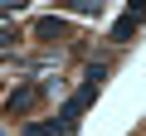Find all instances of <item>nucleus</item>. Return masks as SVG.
I'll return each instance as SVG.
<instances>
[{
    "instance_id": "nucleus-2",
    "label": "nucleus",
    "mask_w": 146,
    "mask_h": 136,
    "mask_svg": "<svg viewBox=\"0 0 146 136\" xmlns=\"http://www.w3.org/2000/svg\"><path fill=\"white\" fill-rule=\"evenodd\" d=\"M98 5H102V0H73V10H83V15H88V10L98 15Z\"/></svg>"
},
{
    "instance_id": "nucleus-1",
    "label": "nucleus",
    "mask_w": 146,
    "mask_h": 136,
    "mask_svg": "<svg viewBox=\"0 0 146 136\" xmlns=\"http://www.w3.org/2000/svg\"><path fill=\"white\" fill-rule=\"evenodd\" d=\"M131 29H136V10H131V15H127V20H117V29H112V39H127V34H131Z\"/></svg>"
},
{
    "instance_id": "nucleus-3",
    "label": "nucleus",
    "mask_w": 146,
    "mask_h": 136,
    "mask_svg": "<svg viewBox=\"0 0 146 136\" xmlns=\"http://www.w3.org/2000/svg\"><path fill=\"white\" fill-rule=\"evenodd\" d=\"M25 0H0V15H10V10H20Z\"/></svg>"
}]
</instances>
